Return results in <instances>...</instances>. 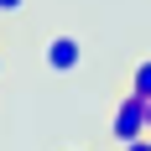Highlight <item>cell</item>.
Returning a JSON list of instances; mask_svg holds the SVG:
<instances>
[{
	"label": "cell",
	"mask_w": 151,
	"mask_h": 151,
	"mask_svg": "<svg viewBox=\"0 0 151 151\" xmlns=\"http://www.w3.org/2000/svg\"><path fill=\"white\" fill-rule=\"evenodd\" d=\"M16 11H26V0H0V16H16Z\"/></svg>",
	"instance_id": "cell-5"
},
{
	"label": "cell",
	"mask_w": 151,
	"mask_h": 151,
	"mask_svg": "<svg viewBox=\"0 0 151 151\" xmlns=\"http://www.w3.org/2000/svg\"><path fill=\"white\" fill-rule=\"evenodd\" d=\"M0 73H5V58H0Z\"/></svg>",
	"instance_id": "cell-7"
},
{
	"label": "cell",
	"mask_w": 151,
	"mask_h": 151,
	"mask_svg": "<svg viewBox=\"0 0 151 151\" xmlns=\"http://www.w3.org/2000/svg\"><path fill=\"white\" fill-rule=\"evenodd\" d=\"M130 94H141V99H151V58H141L136 68H130Z\"/></svg>",
	"instance_id": "cell-3"
},
{
	"label": "cell",
	"mask_w": 151,
	"mask_h": 151,
	"mask_svg": "<svg viewBox=\"0 0 151 151\" xmlns=\"http://www.w3.org/2000/svg\"><path fill=\"white\" fill-rule=\"evenodd\" d=\"M120 151H151V136H136V141H125Z\"/></svg>",
	"instance_id": "cell-4"
},
{
	"label": "cell",
	"mask_w": 151,
	"mask_h": 151,
	"mask_svg": "<svg viewBox=\"0 0 151 151\" xmlns=\"http://www.w3.org/2000/svg\"><path fill=\"white\" fill-rule=\"evenodd\" d=\"M146 136H151V99H146Z\"/></svg>",
	"instance_id": "cell-6"
},
{
	"label": "cell",
	"mask_w": 151,
	"mask_h": 151,
	"mask_svg": "<svg viewBox=\"0 0 151 151\" xmlns=\"http://www.w3.org/2000/svg\"><path fill=\"white\" fill-rule=\"evenodd\" d=\"M42 58H47V68H52V73H73L78 63H83V42L63 31V37H52V42H47Z\"/></svg>",
	"instance_id": "cell-2"
},
{
	"label": "cell",
	"mask_w": 151,
	"mask_h": 151,
	"mask_svg": "<svg viewBox=\"0 0 151 151\" xmlns=\"http://www.w3.org/2000/svg\"><path fill=\"white\" fill-rule=\"evenodd\" d=\"M109 136L120 141H136V136H146V99L141 94H125L120 104H115V120H109Z\"/></svg>",
	"instance_id": "cell-1"
}]
</instances>
